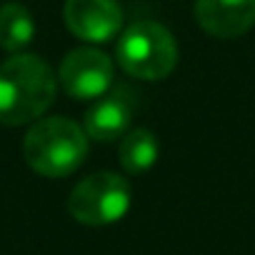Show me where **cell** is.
<instances>
[{
  "mask_svg": "<svg viewBox=\"0 0 255 255\" xmlns=\"http://www.w3.org/2000/svg\"><path fill=\"white\" fill-rule=\"evenodd\" d=\"M55 75L33 53H15L0 63V123L18 128L35 123L55 100Z\"/></svg>",
  "mask_w": 255,
  "mask_h": 255,
  "instance_id": "6da1fadb",
  "label": "cell"
},
{
  "mask_svg": "<svg viewBox=\"0 0 255 255\" xmlns=\"http://www.w3.org/2000/svg\"><path fill=\"white\" fill-rule=\"evenodd\" d=\"M88 140V133L65 115L38 118L25 133L23 158L43 178H65L83 165Z\"/></svg>",
  "mask_w": 255,
  "mask_h": 255,
  "instance_id": "7a4b0ae2",
  "label": "cell"
},
{
  "mask_svg": "<svg viewBox=\"0 0 255 255\" xmlns=\"http://www.w3.org/2000/svg\"><path fill=\"white\" fill-rule=\"evenodd\" d=\"M115 63L130 78L163 80L178 65V43L165 25L138 20L118 38Z\"/></svg>",
  "mask_w": 255,
  "mask_h": 255,
  "instance_id": "3957f363",
  "label": "cell"
},
{
  "mask_svg": "<svg viewBox=\"0 0 255 255\" xmlns=\"http://www.w3.org/2000/svg\"><path fill=\"white\" fill-rule=\"evenodd\" d=\"M130 203H133L130 183L118 173L100 170L83 178L73 188L68 198V213L83 225L100 228L118 223L130 210Z\"/></svg>",
  "mask_w": 255,
  "mask_h": 255,
  "instance_id": "277c9868",
  "label": "cell"
},
{
  "mask_svg": "<svg viewBox=\"0 0 255 255\" xmlns=\"http://www.w3.org/2000/svg\"><path fill=\"white\" fill-rule=\"evenodd\" d=\"M138 108V93L123 83L110 85L85 113L83 130L95 143H113L130 130V120Z\"/></svg>",
  "mask_w": 255,
  "mask_h": 255,
  "instance_id": "5b68a950",
  "label": "cell"
},
{
  "mask_svg": "<svg viewBox=\"0 0 255 255\" xmlns=\"http://www.w3.org/2000/svg\"><path fill=\"white\" fill-rule=\"evenodd\" d=\"M58 80L70 98L95 100L113 85V60L103 50L75 48L63 58Z\"/></svg>",
  "mask_w": 255,
  "mask_h": 255,
  "instance_id": "8992f818",
  "label": "cell"
},
{
  "mask_svg": "<svg viewBox=\"0 0 255 255\" xmlns=\"http://www.w3.org/2000/svg\"><path fill=\"white\" fill-rule=\"evenodd\" d=\"M63 20L85 43H108L120 33L123 8L118 0H65Z\"/></svg>",
  "mask_w": 255,
  "mask_h": 255,
  "instance_id": "52a82bcc",
  "label": "cell"
},
{
  "mask_svg": "<svg viewBox=\"0 0 255 255\" xmlns=\"http://www.w3.org/2000/svg\"><path fill=\"white\" fill-rule=\"evenodd\" d=\"M195 20L213 38H238L255 25V0H195Z\"/></svg>",
  "mask_w": 255,
  "mask_h": 255,
  "instance_id": "ba28073f",
  "label": "cell"
},
{
  "mask_svg": "<svg viewBox=\"0 0 255 255\" xmlns=\"http://www.w3.org/2000/svg\"><path fill=\"white\" fill-rule=\"evenodd\" d=\"M118 158H120V165L125 173L140 175V173L150 170L158 160V138L148 128H130L120 138Z\"/></svg>",
  "mask_w": 255,
  "mask_h": 255,
  "instance_id": "9c48e42d",
  "label": "cell"
},
{
  "mask_svg": "<svg viewBox=\"0 0 255 255\" xmlns=\"http://www.w3.org/2000/svg\"><path fill=\"white\" fill-rule=\"evenodd\" d=\"M35 35L33 15L20 3H5L0 5V48L8 53H20L25 45H30Z\"/></svg>",
  "mask_w": 255,
  "mask_h": 255,
  "instance_id": "30bf717a",
  "label": "cell"
}]
</instances>
